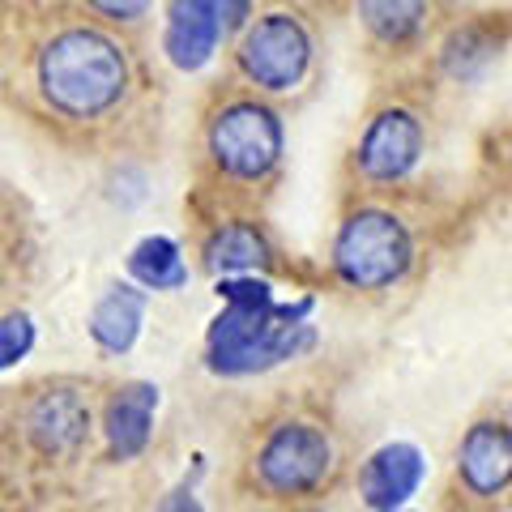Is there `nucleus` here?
<instances>
[{
    "mask_svg": "<svg viewBox=\"0 0 512 512\" xmlns=\"http://www.w3.org/2000/svg\"><path fill=\"white\" fill-rule=\"evenodd\" d=\"M30 86L47 116L64 124H103L133 94V56L103 26L64 22L30 52Z\"/></svg>",
    "mask_w": 512,
    "mask_h": 512,
    "instance_id": "nucleus-1",
    "label": "nucleus"
},
{
    "mask_svg": "<svg viewBox=\"0 0 512 512\" xmlns=\"http://www.w3.org/2000/svg\"><path fill=\"white\" fill-rule=\"evenodd\" d=\"M222 312L205 329V367L222 380L261 376L312 350V299L278 303L274 282L261 274L218 278Z\"/></svg>",
    "mask_w": 512,
    "mask_h": 512,
    "instance_id": "nucleus-2",
    "label": "nucleus"
},
{
    "mask_svg": "<svg viewBox=\"0 0 512 512\" xmlns=\"http://www.w3.org/2000/svg\"><path fill=\"white\" fill-rule=\"evenodd\" d=\"M201 154L222 184L261 188L282 167L286 154L282 116L256 94H231L205 116Z\"/></svg>",
    "mask_w": 512,
    "mask_h": 512,
    "instance_id": "nucleus-3",
    "label": "nucleus"
},
{
    "mask_svg": "<svg viewBox=\"0 0 512 512\" xmlns=\"http://www.w3.org/2000/svg\"><path fill=\"white\" fill-rule=\"evenodd\" d=\"M414 231L389 205H355L346 210L329 244V269L346 291H393L414 269Z\"/></svg>",
    "mask_w": 512,
    "mask_h": 512,
    "instance_id": "nucleus-4",
    "label": "nucleus"
},
{
    "mask_svg": "<svg viewBox=\"0 0 512 512\" xmlns=\"http://www.w3.org/2000/svg\"><path fill=\"white\" fill-rule=\"evenodd\" d=\"M338 470L333 436L312 419H278L252 448V483L269 500H308Z\"/></svg>",
    "mask_w": 512,
    "mask_h": 512,
    "instance_id": "nucleus-5",
    "label": "nucleus"
},
{
    "mask_svg": "<svg viewBox=\"0 0 512 512\" xmlns=\"http://www.w3.org/2000/svg\"><path fill=\"white\" fill-rule=\"evenodd\" d=\"M235 73L256 94H291L308 82L316 39L295 9H261L235 39Z\"/></svg>",
    "mask_w": 512,
    "mask_h": 512,
    "instance_id": "nucleus-6",
    "label": "nucleus"
},
{
    "mask_svg": "<svg viewBox=\"0 0 512 512\" xmlns=\"http://www.w3.org/2000/svg\"><path fill=\"white\" fill-rule=\"evenodd\" d=\"M427 154V124L406 103H384L367 116L355 141V175L372 188H393L414 175Z\"/></svg>",
    "mask_w": 512,
    "mask_h": 512,
    "instance_id": "nucleus-7",
    "label": "nucleus"
},
{
    "mask_svg": "<svg viewBox=\"0 0 512 512\" xmlns=\"http://www.w3.org/2000/svg\"><path fill=\"white\" fill-rule=\"evenodd\" d=\"M18 427L26 444L43 457H69L86 444L90 427H94V410L90 397L77 384H43L22 402L18 410Z\"/></svg>",
    "mask_w": 512,
    "mask_h": 512,
    "instance_id": "nucleus-8",
    "label": "nucleus"
},
{
    "mask_svg": "<svg viewBox=\"0 0 512 512\" xmlns=\"http://www.w3.org/2000/svg\"><path fill=\"white\" fill-rule=\"evenodd\" d=\"M457 483L470 500H500L512 487V423L474 419L457 444Z\"/></svg>",
    "mask_w": 512,
    "mask_h": 512,
    "instance_id": "nucleus-9",
    "label": "nucleus"
},
{
    "mask_svg": "<svg viewBox=\"0 0 512 512\" xmlns=\"http://www.w3.org/2000/svg\"><path fill=\"white\" fill-rule=\"evenodd\" d=\"M427 483V457L419 444L389 440L367 453L359 466V500L367 512H406V504Z\"/></svg>",
    "mask_w": 512,
    "mask_h": 512,
    "instance_id": "nucleus-10",
    "label": "nucleus"
},
{
    "mask_svg": "<svg viewBox=\"0 0 512 512\" xmlns=\"http://www.w3.org/2000/svg\"><path fill=\"white\" fill-rule=\"evenodd\" d=\"M163 13V52L180 73H201L231 35L214 0H167Z\"/></svg>",
    "mask_w": 512,
    "mask_h": 512,
    "instance_id": "nucleus-11",
    "label": "nucleus"
},
{
    "mask_svg": "<svg viewBox=\"0 0 512 512\" xmlns=\"http://www.w3.org/2000/svg\"><path fill=\"white\" fill-rule=\"evenodd\" d=\"M154 410H158V389L150 380H128L103 406V444L111 461H133L150 448L154 436Z\"/></svg>",
    "mask_w": 512,
    "mask_h": 512,
    "instance_id": "nucleus-12",
    "label": "nucleus"
},
{
    "mask_svg": "<svg viewBox=\"0 0 512 512\" xmlns=\"http://www.w3.org/2000/svg\"><path fill=\"white\" fill-rule=\"evenodd\" d=\"M269 235L256 218H227L214 222L201 239V265L210 269L214 278H239V274H256V269L269 265Z\"/></svg>",
    "mask_w": 512,
    "mask_h": 512,
    "instance_id": "nucleus-13",
    "label": "nucleus"
},
{
    "mask_svg": "<svg viewBox=\"0 0 512 512\" xmlns=\"http://www.w3.org/2000/svg\"><path fill=\"white\" fill-rule=\"evenodd\" d=\"M141 325H146V291H141L137 282H111L107 291L94 299L86 333L107 359H120L137 346Z\"/></svg>",
    "mask_w": 512,
    "mask_h": 512,
    "instance_id": "nucleus-14",
    "label": "nucleus"
},
{
    "mask_svg": "<svg viewBox=\"0 0 512 512\" xmlns=\"http://www.w3.org/2000/svg\"><path fill=\"white\" fill-rule=\"evenodd\" d=\"M128 278L141 291H180L188 286V261L171 235H146L128 252Z\"/></svg>",
    "mask_w": 512,
    "mask_h": 512,
    "instance_id": "nucleus-15",
    "label": "nucleus"
},
{
    "mask_svg": "<svg viewBox=\"0 0 512 512\" xmlns=\"http://www.w3.org/2000/svg\"><path fill=\"white\" fill-rule=\"evenodd\" d=\"M363 30L384 47H406L423 35L427 0H355Z\"/></svg>",
    "mask_w": 512,
    "mask_h": 512,
    "instance_id": "nucleus-16",
    "label": "nucleus"
},
{
    "mask_svg": "<svg viewBox=\"0 0 512 512\" xmlns=\"http://www.w3.org/2000/svg\"><path fill=\"white\" fill-rule=\"evenodd\" d=\"M495 43L491 39V30H483V26H461V30H453V35L444 39V47H440V64H444V73L448 77H478L487 69V64L495 60Z\"/></svg>",
    "mask_w": 512,
    "mask_h": 512,
    "instance_id": "nucleus-17",
    "label": "nucleus"
},
{
    "mask_svg": "<svg viewBox=\"0 0 512 512\" xmlns=\"http://www.w3.org/2000/svg\"><path fill=\"white\" fill-rule=\"evenodd\" d=\"M30 350H35V320L30 312H5V325H0V367H18Z\"/></svg>",
    "mask_w": 512,
    "mask_h": 512,
    "instance_id": "nucleus-18",
    "label": "nucleus"
},
{
    "mask_svg": "<svg viewBox=\"0 0 512 512\" xmlns=\"http://www.w3.org/2000/svg\"><path fill=\"white\" fill-rule=\"evenodd\" d=\"M82 5L111 26H133L154 9V0H82Z\"/></svg>",
    "mask_w": 512,
    "mask_h": 512,
    "instance_id": "nucleus-19",
    "label": "nucleus"
},
{
    "mask_svg": "<svg viewBox=\"0 0 512 512\" xmlns=\"http://www.w3.org/2000/svg\"><path fill=\"white\" fill-rule=\"evenodd\" d=\"M158 512H205V508H201V495H197V487H192L188 478H184L180 487L163 495V504H158Z\"/></svg>",
    "mask_w": 512,
    "mask_h": 512,
    "instance_id": "nucleus-20",
    "label": "nucleus"
},
{
    "mask_svg": "<svg viewBox=\"0 0 512 512\" xmlns=\"http://www.w3.org/2000/svg\"><path fill=\"white\" fill-rule=\"evenodd\" d=\"M214 5L222 9V18H227L231 35H244V26L256 18V13H252V0H214Z\"/></svg>",
    "mask_w": 512,
    "mask_h": 512,
    "instance_id": "nucleus-21",
    "label": "nucleus"
},
{
    "mask_svg": "<svg viewBox=\"0 0 512 512\" xmlns=\"http://www.w3.org/2000/svg\"><path fill=\"white\" fill-rule=\"evenodd\" d=\"M299 512H329V508H299Z\"/></svg>",
    "mask_w": 512,
    "mask_h": 512,
    "instance_id": "nucleus-22",
    "label": "nucleus"
},
{
    "mask_svg": "<svg viewBox=\"0 0 512 512\" xmlns=\"http://www.w3.org/2000/svg\"><path fill=\"white\" fill-rule=\"evenodd\" d=\"M508 163H512V146H508Z\"/></svg>",
    "mask_w": 512,
    "mask_h": 512,
    "instance_id": "nucleus-23",
    "label": "nucleus"
},
{
    "mask_svg": "<svg viewBox=\"0 0 512 512\" xmlns=\"http://www.w3.org/2000/svg\"><path fill=\"white\" fill-rule=\"evenodd\" d=\"M508 414H512V406H508Z\"/></svg>",
    "mask_w": 512,
    "mask_h": 512,
    "instance_id": "nucleus-24",
    "label": "nucleus"
},
{
    "mask_svg": "<svg viewBox=\"0 0 512 512\" xmlns=\"http://www.w3.org/2000/svg\"><path fill=\"white\" fill-rule=\"evenodd\" d=\"M406 512H410V508H406Z\"/></svg>",
    "mask_w": 512,
    "mask_h": 512,
    "instance_id": "nucleus-25",
    "label": "nucleus"
}]
</instances>
